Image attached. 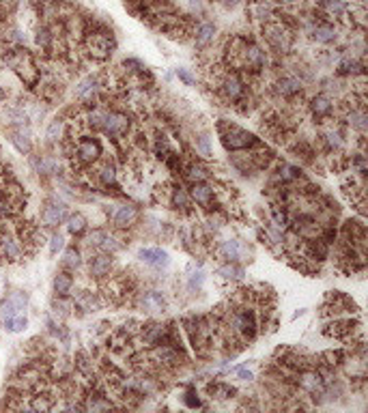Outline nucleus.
<instances>
[{
    "instance_id": "nucleus-16",
    "label": "nucleus",
    "mask_w": 368,
    "mask_h": 413,
    "mask_svg": "<svg viewBox=\"0 0 368 413\" xmlns=\"http://www.w3.org/2000/svg\"><path fill=\"white\" fill-rule=\"evenodd\" d=\"M276 91L284 97V99H293L295 95H299L301 93V82L297 78H293V76H284V78H280L278 80V84H276Z\"/></svg>"
},
{
    "instance_id": "nucleus-14",
    "label": "nucleus",
    "mask_w": 368,
    "mask_h": 413,
    "mask_svg": "<svg viewBox=\"0 0 368 413\" xmlns=\"http://www.w3.org/2000/svg\"><path fill=\"white\" fill-rule=\"evenodd\" d=\"M97 91H99V78L86 76L82 82L76 86V97H80V99H84V101H93V97L97 95Z\"/></svg>"
},
{
    "instance_id": "nucleus-6",
    "label": "nucleus",
    "mask_w": 368,
    "mask_h": 413,
    "mask_svg": "<svg viewBox=\"0 0 368 413\" xmlns=\"http://www.w3.org/2000/svg\"><path fill=\"white\" fill-rule=\"evenodd\" d=\"M65 217H67V205L65 202H60L58 198H50L45 202V207L41 211V222L45 226H58Z\"/></svg>"
},
{
    "instance_id": "nucleus-22",
    "label": "nucleus",
    "mask_w": 368,
    "mask_h": 413,
    "mask_svg": "<svg viewBox=\"0 0 368 413\" xmlns=\"http://www.w3.org/2000/svg\"><path fill=\"white\" fill-rule=\"evenodd\" d=\"M71 288H74V275H71L69 271L56 273V278H54V293L58 297H67L71 293Z\"/></svg>"
},
{
    "instance_id": "nucleus-36",
    "label": "nucleus",
    "mask_w": 368,
    "mask_h": 413,
    "mask_svg": "<svg viewBox=\"0 0 368 413\" xmlns=\"http://www.w3.org/2000/svg\"><path fill=\"white\" fill-rule=\"evenodd\" d=\"M63 127H65V125H63V121L60 119H56V121H52V123H50V127H47V140H50V142H56V140H58V138L63 136Z\"/></svg>"
},
{
    "instance_id": "nucleus-8",
    "label": "nucleus",
    "mask_w": 368,
    "mask_h": 413,
    "mask_svg": "<svg viewBox=\"0 0 368 413\" xmlns=\"http://www.w3.org/2000/svg\"><path fill=\"white\" fill-rule=\"evenodd\" d=\"M78 159L84 161V164H95L101 157V144L95 138H82L78 142Z\"/></svg>"
},
{
    "instance_id": "nucleus-34",
    "label": "nucleus",
    "mask_w": 368,
    "mask_h": 413,
    "mask_svg": "<svg viewBox=\"0 0 368 413\" xmlns=\"http://www.w3.org/2000/svg\"><path fill=\"white\" fill-rule=\"evenodd\" d=\"M99 181H101V185H106V188H114L116 185V172L110 164L99 170Z\"/></svg>"
},
{
    "instance_id": "nucleus-20",
    "label": "nucleus",
    "mask_w": 368,
    "mask_h": 413,
    "mask_svg": "<svg viewBox=\"0 0 368 413\" xmlns=\"http://www.w3.org/2000/svg\"><path fill=\"white\" fill-rule=\"evenodd\" d=\"M213 39H215V26L209 22H205L201 24V26L196 28V35H194V43L196 47H207V45H211L213 43Z\"/></svg>"
},
{
    "instance_id": "nucleus-30",
    "label": "nucleus",
    "mask_w": 368,
    "mask_h": 413,
    "mask_svg": "<svg viewBox=\"0 0 368 413\" xmlns=\"http://www.w3.org/2000/svg\"><path fill=\"white\" fill-rule=\"evenodd\" d=\"M67 230H69L71 234L84 232V230H86V217H84V215H80V213L69 215V217H67Z\"/></svg>"
},
{
    "instance_id": "nucleus-41",
    "label": "nucleus",
    "mask_w": 368,
    "mask_h": 413,
    "mask_svg": "<svg viewBox=\"0 0 368 413\" xmlns=\"http://www.w3.org/2000/svg\"><path fill=\"white\" fill-rule=\"evenodd\" d=\"M63 248H65V239H63V234H58V232L52 234V237H50V254L52 256L58 254Z\"/></svg>"
},
{
    "instance_id": "nucleus-31",
    "label": "nucleus",
    "mask_w": 368,
    "mask_h": 413,
    "mask_svg": "<svg viewBox=\"0 0 368 413\" xmlns=\"http://www.w3.org/2000/svg\"><path fill=\"white\" fill-rule=\"evenodd\" d=\"M170 200H172V207H174V209L188 211V207H190V196H188V192L183 190V188H174Z\"/></svg>"
},
{
    "instance_id": "nucleus-25",
    "label": "nucleus",
    "mask_w": 368,
    "mask_h": 413,
    "mask_svg": "<svg viewBox=\"0 0 368 413\" xmlns=\"http://www.w3.org/2000/svg\"><path fill=\"white\" fill-rule=\"evenodd\" d=\"M299 168H295L291 164H280L278 166V172H276V179L280 183H295V181H299Z\"/></svg>"
},
{
    "instance_id": "nucleus-18",
    "label": "nucleus",
    "mask_w": 368,
    "mask_h": 413,
    "mask_svg": "<svg viewBox=\"0 0 368 413\" xmlns=\"http://www.w3.org/2000/svg\"><path fill=\"white\" fill-rule=\"evenodd\" d=\"M321 11L327 15V18L338 20V18H342V15L349 13V5L345 3V0H323Z\"/></svg>"
},
{
    "instance_id": "nucleus-28",
    "label": "nucleus",
    "mask_w": 368,
    "mask_h": 413,
    "mask_svg": "<svg viewBox=\"0 0 368 413\" xmlns=\"http://www.w3.org/2000/svg\"><path fill=\"white\" fill-rule=\"evenodd\" d=\"M194 147H196V153L198 155H203L209 159L213 155V151H211V142H209V138H207V134H196L194 138Z\"/></svg>"
},
{
    "instance_id": "nucleus-2",
    "label": "nucleus",
    "mask_w": 368,
    "mask_h": 413,
    "mask_svg": "<svg viewBox=\"0 0 368 413\" xmlns=\"http://www.w3.org/2000/svg\"><path fill=\"white\" fill-rule=\"evenodd\" d=\"M230 327L237 334V338L241 342H250V340L257 338L259 334V321H257V312L254 308H248V306H241L230 314Z\"/></svg>"
},
{
    "instance_id": "nucleus-17",
    "label": "nucleus",
    "mask_w": 368,
    "mask_h": 413,
    "mask_svg": "<svg viewBox=\"0 0 368 413\" xmlns=\"http://www.w3.org/2000/svg\"><path fill=\"white\" fill-rule=\"evenodd\" d=\"M192 200H196L198 205H203V207H209L211 205V200H213V188L209 183H205V181H201V183H194L192 185Z\"/></svg>"
},
{
    "instance_id": "nucleus-43",
    "label": "nucleus",
    "mask_w": 368,
    "mask_h": 413,
    "mask_svg": "<svg viewBox=\"0 0 368 413\" xmlns=\"http://www.w3.org/2000/svg\"><path fill=\"white\" fill-rule=\"evenodd\" d=\"M123 67H127L130 71H134V74H145V71H147L145 65H142L140 61H136V58H125V61H123Z\"/></svg>"
},
{
    "instance_id": "nucleus-9",
    "label": "nucleus",
    "mask_w": 368,
    "mask_h": 413,
    "mask_svg": "<svg viewBox=\"0 0 368 413\" xmlns=\"http://www.w3.org/2000/svg\"><path fill=\"white\" fill-rule=\"evenodd\" d=\"M218 250H220V256L226 263H239V261H243V256L248 254V248L241 244V241H237V239L222 241Z\"/></svg>"
},
{
    "instance_id": "nucleus-50",
    "label": "nucleus",
    "mask_w": 368,
    "mask_h": 413,
    "mask_svg": "<svg viewBox=\"0 0 368 413\" xmlns=\"http://www.w3.org/2000/svg\"><path fill=\"white\" fill-rule=\"evenodd\" d=\"M0 99H5V91H3V88H0Z\"/></svg>"
},
{
    "instance_id": "nucleus-42",
    "label": "nucleus",
    "mask_w": 368,
    "mask_h": 413,
    "mask_svg": "<svg viewBox=\"0 0 368 413\" xmlns=\"http://www.w3.org/2000/svg\"><path fill=\"white\" fill-rule=\"evenodd\" d=\"M323 138H325V142H327V147H330V149H336V151H338V149L342 147L340 134H336V132H327V134H323Z\"/></svg>"
},
{
    "instance_id": "nucleus-35",
    "label": "nucleus",
    "mask_w": 368,
    "mask_h": 413,
    "mask_svg": "<svg viewBox=\"0 0 368 413\" xmlns=\"http://www.w3.org/2000/svg\"><path fill=\"white\" fill-rule=\"evenodd\" d=\"M209 394H211V398H230L235 394V390L228 387L226 383H215L209 387Z\"/></svg>"
},
{
    "instance_id": "nucleus-46",
    "label": "nucleus",
    "mask_w": 368,
    "mask_h": 413,
    "mask_svg": "<svg viewBox=\"0 0 368 413\" xmlns=\"http://www.w3.org/2000/svg\"><path fill=\"white\" fill-rule=\"evenodd\" d=\"M177 76H179V80H181V82L186 84V86L194 84V78H192V74H190L188 69H177Z\"/></svg>"
},
{
    "instance_id": "nucleus-48",
    "label": "nucleus",
    "mask_w": 368,
    "mask_h": 413,
    "mask_svg": "<svg viewBox=\"0 0 368 413\" xmlns=\"http://www.w3.org/2000/svg\"><path fill=\"white\" fill-rule=\"evenodd\" d=\"M233 372H237L241 381H252V372H250V370H246V368H233Z\"/></svg>"
},
{
    "instance_id": "nucleus-24",
    "label": "nucleus",
    "mask_w": 368,
    "mask_h": 413,
    "mask_svg": "<svg viewBox=\"0 0 368 413\" xmlns=\"http://www.w3.org/2000/svg\"><path fill=\"white\" fill-rule=\"evenodd\" d=\"M110 269H112V258L108 254H99L91 261V275H95V278H103V275H108Z\"/></svg>"
},
{
    "instance_id": "nucleus-5",
    "label": "nucleus",
    "mask_w": 368,
    "mask_h": 413,
    "mask_svg": "<svg viewBox=\"0 0 368 413\" xmlns=\"http://www.w3.org/2000/svg\"><path fill=\"white\" fill-rule=\"evenodd\" d=\"M101 129L108 136H123L130 129V119L123 112H103Z\"/></svg>"
},
{
    "instance_id": "nucleus-4",
    "label": "nucleus",
    "mask_w": 368,
    "mask_h": 413,
    "mask_svg": "<svg viewBox=\"0 0 368 413\" xmlns=\"http://www.w3.org/2000/svg\"><path fill=\"white\" fill-rule=\"evenodd\" d=\"M265 65H267L265 52H263L254 41H246V47L241 52V69L254 71V74H257V71L265 69Z\"/></svg>"
},
{
    "instance_id": "nucleus-51",
    "label": "nucleus",
    "mask_w": 368,
    "mask_h": 413,
    "mask_svg": "<svg viewBox=\"0 0 368 413\" xmlns=\"http://www.w3.org/2000/svg\"><path fill=\"white\" fill-rule=\"evenodd\" d=\"M366 3V0H357V5H364Z\"/></svg>"
},
{
    "instance_id": "nucleus-32",
    "label": "nucleus",
    "mask_w": 368,
    "mask_h": 413,
    "mask_svg": "<svg viewBox=\"0 0 368 413\" xmlns=\"http://www.w3.org/2000/svg\"><path fill=\"white\" fill-rule=\"evenodd\" d=\"M112 402L106 400L103 394H91L89 396V402H86V409H93V411H103V409H110Z\"/></svg>"
},
{
    "instance_id": "nucleus-27",
    "label": "nucleus",
    "mask_w": 368,
    "mask_h": 413,
    "mask_svg": "<svg viewBox=\"0 0 368 413\" xmlns=\"http://www.w3.org/2000/svg\"><path fill=\"white\" fill-rule=\"evenodd\" d=\"M26 325H28V319L24 317L22 312H18V314H13V317H7V319H5V329L11 331V334H20V331L26 329Z\"/></svg>"
},
{
    "instance_id": "nucleus-26",
    "label": "nucleus",
    "mask_w": 368,
    "mask_h": 413,
    "mask_svg": "<svg viewBox=\"0 0 368 413\" xmlns=\"http://www.w3.org/2000/svg\"><path fill=\"white\" fill-rule=\"evenodd\" d=\"M218 275L222 280H228V282H237L243 278V267H239L237 263H226L222 265L218 269Z\"/></svg>"
},
{
    "instance_id": "nucleus-1",
    "label": "nucleus",
    "mask_w": 368,
    "mask_h": 413,
    "mask_svg": "<svg viewBox=\"0 0 368 413\" xmlns=\"http://www.w3.org/2000/svg\"><path fill=\"white\" fill-rule=\"evenodd\" d=\"M218 129H220L222 144L228 151H250V149L261 147V140L257 136L250 134V132H246V129H241V127H237V125L220 123Z\"/></svg>"
},
{
    "instance_id": "nucleus-11",
    "label": "nucleus",
    "mask_w": 368,
    "mask_h": 413,
    "mask_svg": "<svg viewBox=\"0 0 368 413\" xmlns=\"http://www.w3.org/2000/svg\"><path fill=\"white\" fill-rule=\"evenodd\" d=\"M138 217V209L134 205H118L114 211H112V222H114L118 228H125V226H132Z\"/></svg>"
},
{
    "instance_id": "nucleus-47",
    "label": "nucleus",
    "mask_w": 368,
    "mask_h": 413,
    "mask_svg": "<svg viewBox=\"0 0 368 413\" xmlns=\"http://www.w3.org/2000/svg\"><path fill=\"white\" fill-rule=\"evenodd\" d=\"M7 215H11V202L9 200H5V198H0V220Z\"/></svg>"
},
{
    "instance_id": "nucleus-38",
    "label": "nucleus",
    "mask_w": 368,
    "mask_h": 413,
    "mask_svg": "<svg viewBox=\"0 0 368 413\" xmlns=\"http://www.w3.org/2000/svg\"><path fill=\"white\" fill-rule=\"evenodd\" d=\"M203 284H205V273L201 271V269H196L194 273L190 275V280H188V288L194 293V290H201L203 288Z\"/></svg>"
},
{
    "instance_id": "nucleus-15",
    "label": "nucleus",
    "mask_w": 368,
    "mask_h": 413,
    "mask_svg": "<svg viewBox=\"0 0 368 413\" xmlns=\"http://www.w3.org/2000/svg\"><path fill=\"white\" fill-rule=\"evenodd\" d=\"M140 306L145 312H164L166 299L162 293H157V290H147V293L140 297Z\"/></svg>"
},
{
    "instance_id": "nucleus-33",
    "label": "nucleus",
    "mask_w": 368,
    "mask_h": 413,
    "mask_svg": "<svg viewBox=\"0 0 368 413\" xmlns=\"http://www.w3.org/2000/svg\"><path fill=\"white\" fill-rule=\"evenodd\" d=\"M63 265L67 267V269H78L80 265H82V258H80V252L76 248H67L65 250V256H63Z\"/></svg>"
},
{
    "instance_id": "nucleus-13",
    "label": "nucleus",
    "mask_w": 368,
    "mask_h": 413,
    "mask_svg": "<svg viewBox=\"0 0 368 413\" xmlns=\"http://www.w3.org/2000/svg\"><path fill=\"white\" fill-rule=\"evenodd\" d=\"M0 256L7 261H18L22 256V248L18 244V239L11 234H0Z\"/></svg>"
},
{
    "instance_id": "nucleus-39",
    "label": "nucleus",
    "mask_w": 368,
    "mask_h": 413,
    "mask_svg": "<svg viewBox=\"0 0 368 413\" xmlns=\"http://www.w3.org/2000/svg\"><path fill=\"white\" fill-rule=\"evenodd\" d=\"M99 250H103V252H110V254H112V252H116V250H121V244H118V239H116V237H112V234L106 232V237H103Z\"/></svg>"
},
{
    "instance_id": "nucleus-44",
    "label": "nucleus",
    "mask_w": 368,
    "mask_h": 413,
    "mask_svg": "<svg viewBox=\"0 0 368 413\" xmlns=\"http://www.w3.org/2000/svg\"><path fill=\"white\" fill-rule=\"evenodd\" d=\"M103 237H106V230L95 228V230L89 234V246H91V248H99L101 241H103Z\"/></svg>"
},
{
    "instance_id": "nucleus-23",
    "label": "nucleus",
    "mask_w": 368,
    "mask_h": 413,
    "mask_svg": "<svg viewBox=\"0 0 368 413\" xmlns=\"http://www.w3.org/2000/svg\"><path fill=\"white\" fill-rule=\"evenodd\" d=\"M11 142H13V147L18 149L20 153H30V149H33V144H30V132L28 129H24V127H20V129H13L11 132Z\"/></svg>"
},
{
    "instance_id": "nucleus-21",
    "label": "nucleus",
    "mask_w": 368,
    "mask_h": 413,
    "mask_svg": "<svg viewBox=\"0 0 368 413\" xmlns=\"http://www.w3.org/2000/svg\"><path fill=\"white\" fill-rule=\"evenodd\" d=\"M347 123H349V127L357 129L359 134H366V129H368L366 110H364V108H353V106H351V110L347 112Z\"/></svg>"
},
{
    "instance_id": "nucleus-10",
    "label": "nucleus",
    "mask_w": 368,
    "mask_h": 413,
    "mask_svg": "<svg viewBox=\"0 0 368 413\" xmlns=\"http://www.w3.org/2000/svg\"><path fill=\"white\" fill-rule=\"evenodd\" d=\"M138 258L145 261L147 265L155 267V269H164V267L170 265V256L162 248H142L138 252Z\"/></svg>"
},
{
    "instance_id": "nucleus-7",
    "label": "nucleus",
    "mask_w": 368,
    "mask_h": 413,
    "mask_svg": "<svg viewBox=\"0 0 368 413\" xmlns=\"http://www.w3.org/2000/svg\"><path fill=\"white\" fill-rule=\"evenodd\" d=\"M220 88L228 101H239L246 95V82L237 74H226L222 78Z\"/></svg>"
},
{
    "instance_id": "nucleus-40",
    "label": "nucleus",
    "mask_w": 368,
    "mask_h": 413,
    "mask_svg": "<svg viewBox=\"0 0 368 413\" xmlns=\"http://www.w3.org/2000/svg\"><path fill=\"white\" fill-rule=\"evenodd\" d=\"M52 407V402L47 400V396H33V402H30V407L28 409H35V411H47Z\"/></svg>"
},
{
    "instance_id": "nucleus-12",
    "label": "nucleus",
    "mask_w": 368,
    "mask_h": 413,
    "mask_svg": "<svg viewBox=\"0 0 368 413\" xmlns=\"http://www.w3.org/2000/svg\"><path fill=\"white\" fill-rule=\"evenodd\" d=\"M332 110H334V101L325 93H319V95H315L313 99H310V112H313L317 119L330 116Z\"/></svg>"
},
{
    "instance_id": "nucleus-19",
    "label": "nucleus",
    "mask_w": 368,
    "mask_h": 413,
    "mask_svg": "<svg viewBox=\"0 0 368 413\" xmlns=\"http://www.w3.org/2000/svg\"><path fill=\"white\" fill-rule=\"evenodd\" d=\"M313 37H315V41L317 43H334L336 41V28L332 26V24H327V22H321V24H317V26L313 28Z\"/></svg>"
},
{
    "instance_id": "nucleus-49",
    "label": "nucleus",
    "mask_w": 368,
    "mask_h": 413,
    "mask_svg": "<svg viewBox=\"0 0 368 413\" xmlns=\"http://www.w3.org/2000/svg\"><path fill=\"white\" fill-rule=\"evenodd\" d=\"M220 3H222L224 7H235V5L241 3V0H220Z\"/></svg>"
},
{
    "instance_id": "nucleus-37",
    "label": "nucleus",
    "mask_w": 368,
    "mask_h": 413,
    "mask_svg": "<svg viewBox=\"0 0 368 413\" xmlns=\"http://www.w3.org/2000/svg\"><path fill=\"white\" fill-rule=\"evenodd\" d=\"M183 404H186V407H190V409H201V407H203V402H201V398H198V394H196L194 387L183 394Z\"/></svg>"
},
{
    "instance_id": "nucleus-29",
    "label": "nucleus",
    "mask_w": 368,
    "mask_h": 413,
    "mask_svg": "<svg viewBox=\"0 0 368 413\" xmlns=\"http://www.w3.org/2000/svg\"><path fill=\"white\" fill-rule=\"evenodd\" d=\"M186 176H188L192 183H201V181H207V176H209V170H207L205 166H201V164H192V166H188Z\"/></svg>"
},
{
    "instance_id": "nucleus-3",
    "label": "nucleus",
    "mask_w": 368,
    "mask_h": 413,
    "mask_svg": "<svg viewBox=\"0 0 368 413\" xmlns=\"http://www.w3.org/2000/svg\"><path fill=\"white\" fill-rule=\"evenodd\" d=\"M263 32H265V39H267L269 45L274 47L276 52L284 54V52H289V50H291V45H293V35H291V30L286 28V26H282L280 22H274V24L269 22Z\"/></svg>"
},
{
    "instance_id": "nucleus-45",
    "label": "nucleus",
    "mask_w": 368,
    "mask_h": 413,
    "mask_svg": "<svg viewBox=\"0 0 368 413\" xmlns=\"http://www.w3.org/2000/svg\"><path fill=\"white\" fill-rule=\"evenodd\" d=\"M7 299H11V302H13L15 306H18L20 310H24V308H26V304H28V297L24 295V293H20V290H15V293H11V295L7 297Z\"/></svg>"
}]
</instances>
